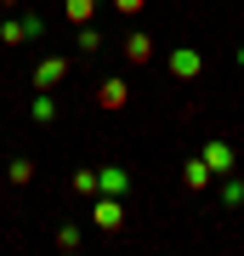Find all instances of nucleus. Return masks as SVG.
<instances>
[{
    "mask_svg": "<svg viewBox=\"0 0 244 256\" xmlns=\"http://www.w3.org/2000/svg\"><path fill=\"white\" fill-rule=\"evenodd\" d=\"M171 68H176V74H199V57H193V52H176Z\"/></svg>",
    "mask_w": 244,
    "mask_h": 256,
    "instance_id": "7ed1b4c3",
    "label": "nucleus"
},
{
    "mask_svg": "<svg viewBox=\"0 0 244 256\" xmlns=\"http://www.w3.org/2000/svg\"><path fill=\"white\" fill-rule=\"evenodd\" d=\"M97 222L102 228H119V205H97Z\"/></svg>",
    "mask_w": 244,
    "mask_h": 256,
    "instance_id": "39448f33",
    "label": "nucleus"
},
{
    "mask_svg": "<svg viewBox=\"0 0 244 256\" xmlns=\"http://www.w3.org/2000/svg\"><path fill=\"white\" fill-rule=\"evenodd\" d=\"M244 200V182H233V176H227V182H222V205H239Z\"/></svg>",
    "mask_w": 244,
    "mask_h": 256,
    "instance_id": "20e7f679",
    "label": "nucleus"
},
{
    "mask_svg": "<svg viewBox=\"0 0 244 256\" xmlns=\"http://www.w3.org/2000/svg\"><path fill=\"white\" fill-rule=\"evenodd\" d=\"M205 165H216V171H227V165H233V148H222V142H210V148H205Z\"/></svg>",
    "mask_w": 244,
    "mask_h": 256,
    "instance_id": "f03ea898",
    "label": "nucleus"
},
{
    "mask_svg": "<svg viewBox=\"0 0 244 256\" xmlns=\"http://www.w3.org/2000/svg\"><path fill=\"white\" fill-rule=\"evenodd\" d=\"M239 63H244V52H239Z\"/></svg>",
    "mask_w": 244,
    "mask_h": 256,
    "instance_id": "423d86ee",
    "label": "nucleus"
},
{
    "mask_svg": "<svg viewBox=\"0 0 244 256\" xmlns=\"http://www.w3.org/2000/svg\"><path fill=\"white\" fill-rule=\"evenodd\" d=\"M6 6H11V0H6Z\"/></svg>",
    "mask_w": 244,
    "mask_h": 256,
    "instance_id": "0eeeda50",
    "label": "nucleus"
},
{
    "mask_svg": "<svg viewBox=\"0 0 244 256\" xmlns=\"http://www.w3.org/2000/svg\"><path fill=\"white\" fill-rule=\"evenodd\" d=\"M40 34V18H23V23H6L0 28V40H6V46H17V40H34Z\"/></svg>",
    "mask_w": 244,
    "mask_h": 256,
    "instance_id": "f257e3e1",
    "label": "nucleus"
}]
</instances>
